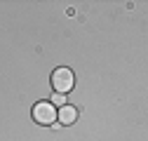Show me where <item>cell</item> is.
Returning <instances> with one entry per match:
<instances>
[{
  "mask_svg": "<svg viewBox=\"0 0 148 141\" xmlns=\"http://www.w3.org/2000/svg\"><path fill=\"white\" fill-rule=\"evenodd\" d=\"M57 118H59L61 125H73V122H75V118H78V108H75V106L64 103L61 108L57 111Z\"/></svg>",
  "mask_w": 148,
  "mask_h": 141,
  "instance_id": "cell-3",
  "label": "cell"
},
{
  "mask_svg": "<svg viewBox=\"0 0 148 141\" xmlns=\"http://www.w3.org/2000/svg\"><path fill=\"white\" fill-rule=\"evenodd\" d=\"M73 70L71 68H57L52 73V85H54V92L57 94H66L73 90Z\"/></svg>",
  "mask_w": 148,
  "mask_h": 141,
  "instance_id": "cell-1",
  "label": "cell"
},
{
  "mask_svg": "<svg viewBox=\"0 0 148 141\" xmlns=\"http://www.w3.org/2000/svg\"><path fill=\"white\" fill-rule=\"evenodd\" d=\"M33 120L40 122V125H52L57 120V108L49 103V101H40L33 106Z\"/></svg>",
  "mask_w": 148,
  "mask_h": 141,
  "instance_id": "cell-2",
  "label": "cell"
},
{
  "mask_svg": "<svg viewBox=\"0 0 148 141\" xmlns=\"http://www.w3.org/2000/svg\"><path fill=\"white\" fill-rule=\"evenodd\" d=\"M54 103H57L59 108H61V106L66 103V97H64V94H57V92H54V97H52V106H54Z\"/></svg>",
  "mask_w": 148,
  "mask_h": 141,
  "instance_id": "cell-4",
  "label": "cell"
}]
</instances>
